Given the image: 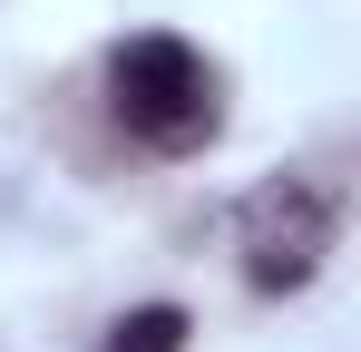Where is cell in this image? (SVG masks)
Listing matches in <instances>:
<instances>
[{
    "mask_svg": "<svg viewBox=\"0 0 361 352\" xmlns=\"http://www.w3.org/2000/svg\"><path fill=\"white\" fill-rule=\"evenodd\" d=\"M108 88H118V117L137 137H157V147H195L205 127H215V78H205V59L166 40V30H147V40H127L108 59Z\"/></svg>",
    "mask_w": 361,
    "mask_h": 352,
    "instance_id": "obj_1",
    "label": "cell"
},
{
    "mask_svg": "<svg viewBox=\"0 0 361 352\" xmlns=\"http://www.w3.org/2000/svg\"><path fill=\"white\" fill-rule=\"evenodd\" d=\"M108 352H185V313L176 303H137V313H118Z\"/></svg>",
    "mask_w": 361,
    "mask_h": 352,
    "instance_id": "obj_3",
    "label": "cell"
},
{
    "mask_svg": "<svg viewBox=\"0 0 361 352\" xmlns=\"http://www.w3.org/2000/svg\"><path fill=\"white\" fill-rule=\"evenodd\" d=\"M332 196L322 186H302V176H283V186H264V196H244V274L264 293H293L322 274V254H332Z\"/></svg>",
    "mask_w": 361,
    "mask_h": 352,
    "instance_id": "obj_2",
    "label": "cell"
}]
</instances>
